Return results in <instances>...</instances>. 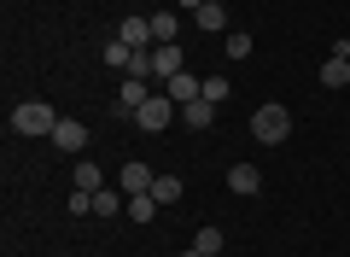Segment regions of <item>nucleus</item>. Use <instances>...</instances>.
<instances>
[{
  "label": "nucleus",
  "instance_id": "obj_18",
  "mask_svg": "<svg viewBox=\"0 0 350 257\" xmlns=\"http://www.w3.org/2000/svg\"><path fill=\"white\" fill-rule=\"evenodd\" d=\"M321 82H327V88H345V82H350V59H338V53H333V59L321 64Z\"/></svg>",
  "mask_w": 350,
  "mask_h": 257
},
{
  "label": "nucleus",
  "instance_id": "obj_3",
  "mask_svg": "<svg viewBox=\"0 0 350 257\" xmlns=\"http://www.w3.org/2000/svg\"><path fill=\"white\" fill-rule=\"evenodd\" d=\"M175 117H181V106H175L170 94H152L146 106L135 111V129H140V135H158V129H170Z\"/></svg>",
  "mask_w": 350,
  "mask_h": 257
},
{
  "label": "nucleus",
  "instance_id": "obj_15",
  "mask_svg": "<svg viewBox=\"0 0 350 257\" xmlns=\"http://www.w3.org/2000/svg\"><path fill=\"white\" fill-rule=\"evenodd\" d=\"M181 193H187V187H181V175H152V199H158V205H175Z\"/></svg>",
  "mask_w": 350,
  "mask_h": 257
},
{
  "label": "nucleus",
  "instance_id": "obj_13",
  "mask_svg": "<svg viewBox=\"0 0 350 257\" xmlns=\"http://www.w3.org/2000/svg\"><path fill=\"white\" fill-rule=\"evenodd\" d=\"M181 123H187V129H211L216 106H211V99H193V106H181Z\"/></svg>",
  "mask_w": 350,
  "mask_h": 257
},
{
  "label": "nucleus",
  "instance_id": "obj_9",
  "mask_svg": "<svg viewBox=\"0 0 350 257\" xmlns=\"http://www.w3.org/2000/svg\"><path fill=\"white\" fill-rule=\"evenodd\" d=\"M257 187H262V170H257V164H234V170H228V193L251 199Z\"/></svg>",
  "mask_w": 350,
  "mask_h": 257
},
{
  "label": "nucleus",
  "instance_id": "obj_1",
  "mask_svg": "<svg viewBox=\"0 0 350 257\" xmlns=\"http://www.w3.org/2000/svg\"><path fill=\"white\" fill-rule=\"evenodd\" d=\"M251 135H257L262 147H280V140L292 135V111L280 106V99H269V106H257V111H251Z\"/></svg>",
  "mask_w": 350,
  "mask_h": 257
},
{
  "label": "nucleus",
  "instance_id": "obj_8",
  "mask_svg": "<svg viewBox=\"0 0 350 257\" xmlns=\"http://www.w3.org/2000/svg\"><path fill=\"white\" fill-rule=\"evenodd\" d=\"M94 217H100V222L129 217V193H123V187H100V193H94Z\"/></svg>",
  "mask_w": 350,
  "mask_h": 257
},
{
  "label": "nucleus",
  "instance_id": "obj_24",
  "mask_svg": "<svg viewBox=\"0 0 350 257\" xmlns=\"http://www.w3.org/2000/svg\"><path fill=\"white\" fill-rule=\"evenodd\" d=\"M181 257H204V252H199V245H187V252H181Z\"/></svg>",
  "mask_w": 350,
  "mask_h": 257
},
{
  "label": "nucleus",
  "instance_id": "obj_12",
  "mask_svg": "<svg viewBox=\"0 0 350 257\" xmlns=\"http://www.w3.org/2000/svg\"><path fill=\"white\" fill-rule=\"evenodd\" d=\"M70 182L82 187V193H100V187H105V170H100V164H88V158H82V164L70 170Z\"/></svg>",
  "mask_w": 350,
  "mask_h": 257
},
{
  "label": "nucleus",
  "instance_id": "obj_19",
  "mask_svg": "<svg viewBox=\"0 0 350 257\" xmlns=\"http://www.w3.org/2000/svg\"><path fill=\"white\" fill-rule=\"evenodd\" d=\"M129 59H135V47H123L117 36L105 41V64H111V71H123V76H129Z\"/></svg>",
  "mask_w": 350,
  "mask_h": 257
},
{
  "label": "nucleus",
  "instance_id": "obj_17",
  "mask_svg": "<svg viewBox=\"0 0 350 257\" xmlns=\"http://www.w3.org/2000/svg\"><path fill=\"white\" fill-rule=\"evenodd\" d=\"M193 18H199V29H211V36H216V29H228V6H216V0H204Z\"/></svg>",
  "mask_w": 350,
  "mask_h": 257
},
{
  "label": "nucleus",
  "instance_id": "obj_10",
  "mask_svg": "<svg viewBox=\"0 0 350 257\" xmlns=\"http://www.w3.org/2000/svg\"><path fill=\"white\" fill-rule=\"evenodd\" d=\"M53 140H59V152H82V147H88V123H76V117H59Z\"/></svg>",
  "mask_w": 350,
  "mask_h": 257
},
{
  "label": "nucleus",
  "instance_id": "obj_16",
  "mask_svg": "<svg viewBox=\"0 0 350 257\" xmlns=\"http://www.w3.org/2000/svg\"><path fill=\"white\" fill-rule=\"evenodd\" d=\"M181 36V18L175 12H152V47H158V41H175Z\"/></svg>",
  "mask_w": 350,
  "mask_h": 257
},
{
  "label": "nucleus",
  "instance_id": "obj_21",
  "mask_svg": "<svg viewBox=\"0 0 350 257\" xmlns=\"http://www.w3.org/2000/svg\"><path fill=\"white\" fill-rule=\"evenodd\" d=\"M222 47H228V59H251V47H257V41H251V36H245V29H239V36H228V41H222Z\"/></svg>",
  "mask_w": 350,
  "mask_h": 257
},
{
  "label": "nucleus",
  "instance_id": "obj_14",
  "mask_svg": "<svg viewBox=\"0 0 350 257\" xmlns=\"http://www.w3.org/2000/svg\"><path fill=\"white\" fill-rule=\"evenodd\" d=\"M193 245H199L204 257H216V252H222V245H228V234L216 228V222H199V234H193Z\"/></svg>",
  "mask_w": 350,
  "mask_h": 257
},
{
  "label": "nucleus",
  "instance_id": "obj_20",
  "mask_svg": "<svg viewBox=\"0 0 350 257\" xmlns=\"http://www.w3.org/2000/svg\"><path fill=\"white\" fill-rule=\"evenodd\" d=\"M152 210H158V199H152V193H135V199H129V222H152Z\"/></svg>",
  "mask_w": 350,
  "mask_h": 257
},
{
  "label": "nucleus",
  "instance_id": "obj_6",
  "mask_svg": "<svg viewBox=\"0 0 350 257\" xmlns=\"http://www.w3.org/2000/svg\"><path fill=\"white\" fill-rule=\"evenodd\" d=\"M117 41H123V47H135V53H146L152 47V18H123V24H117Z\"/></svg>",
  "mask_w": 350,
  "mask_h": 257
},
{
  "label": "nucleus",
  "instance_id": "obj_4",
  "mask_svg": "<svg viewBox=\"0 0 350 257\" xmlns=\"http://www.w3.org/2000/svg\"><path fill=\"white\" fill-rule=\"evenodd\" d=\"M187 64H181V41H158L152 47V82H170V76H181Z\"/></svg>",
  "mask_w": 350,
  "mask_h": 257
},
{
  "label": "nucleus",
  "instance_id": "obj_11",
  "mask_svg": "<svg viewBox=\"0 0 350 257\" xmlns=\"http://www.w3.org/2000/svg\"><path fill=\"white\" fill-rule=\"evenodd\" d=\"M117 187H123L129 199H135V193H152V170H146V164H123V170H117Z\"/></svg>",
  "mask_w": 350,
  "mask_h": 257
},
{
  "label": "nucleus",
  "instance_id": "obj_5",
  "mask_svg": "<svg viewBox=\"0 0 350 257\" xmlns=\"http://www.w3.org/2000/svg\"><path fill=\"white\" fill-rule=\"evenodd\" d=\"M146 99H152V82H140V76H123V82H117V111H123V117H135Z\"/></svg>",
  "mask_w": 350,
  "mask_h": 257
},
{
  "label": "nucleus",
  "instance_id": "obj_7",
  "mask_svg": "<svg viewBox=\"0 0 350 257\" xmlns=\"http://www.w3.org/2000/svg\"><path fill=\"white\" fill-rule=\"evenodd\" d=\"M163 94L175 99V106H193V99H204V76H170V82H163Z\"/></svg>",
  "mask_w": 350,
  "mask_h": 257
},
{
  "label": "nucleus",
  "instance_id": "obj_2",
  "mask_svg": "<svg viewBox=\"0 0 350 257\" xmlns=\"http://www.w3.org/2000/svg\"><path fill=\"white\" fill-rule=\"evenodd\" d=\"M59 129V111L47 106V99H24V106H12V135H53Z\"/></svg>",
  "mask_w": 350,
  "mask_h": 257
},
{
  "label": "nucleus",
  "instance_id": "obj_22",
  "mask_svg": "<svg viewBox=\"0 0 350 257\" xmlns=\"http://www.w3.org/2000/svg\"><path fill=\"white\" fill-rule=\"evenodd\" d=\"M204 99L222 106V99H228V76H204Z\"/></svg>",
  "mask_w": 350,
  "mask_h": 257
},
{
  "label": "nucleus",
  "instance_id": "obj_25",
  "mask_svg": "<svg viewBox=\"0 0 350 257\" xmlns=\"http://www.w3.org/2000/svg\"><path fill=\"white\" fill-rule=\"evenodd\" d=\"M216 6H228V0H216Z\"/></svg>",
  "mask_w": 350,
  "mask_h": 257
},
{
  "label": "nucleus",
  "instance_id": "obj_23",
  "mask_svg": "<svg viewBox=\"0 0 350 257\" xmlns=\"http://www.w3.org/2000/svg\"><path fill=\"white\" fill-rule=\"evenodd\" d=\"M199 6H204V0H181V12H199Z\"/></svg>",
  "mask_w": 350,
  "mask_h": 257
}]
</instances>
